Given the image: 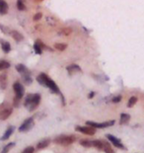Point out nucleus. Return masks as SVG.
Returning <instances> with one entry per match:
<instances>
[{"instance_id": "1", "label": "nucleus", "mask_w": 144, "mask_h": 153, "mask_svg": "<svg viewBox=\"0 0 144 153\" xmlns=\"http://www.w3.org/2000/svg\"><path fill=\"white\" fill-rule=\"evenodd\" d=\"M37 81L41 84V85L48 88V89H50L52 93L60 94V91H59V88H58V86L53 82V80H51L50 78L47 75V74H45V73L39 74L38 77H37ZM60 95H61V94H60Z\"/></svg>"}, {"instance_id": "2", "label": "nucleus", "mask_w": 144, "mask_h": 153, "mask_svg": "<svg viewBox=\"0 0 144 153\" xmlns=\"http://www.w3.org/2000/svg\"><path fill=\"white\" fill-rule=\"evenodd\" d=\"M41 102V95L40 94H28L25 97L24 106L28 109L29 112H33L37 109L39 104Z\"/></svg>"}, {"instance_id": "3", "label": "nucleus", "mask_w": 144, "mask_h": 153, "mask_svg": "<svg viewBox=\"0 0 144 153\" xmlns=\"http://www.w3.org/2000/svg\"><path fill=\"white\" fill-rule=\"evenodd\" d=\"M75 139H76V137L74 135H59L57 137H55L53 141L55 143H57V144L66 146L73 143L75 141Z\"/></svg>"}, {"instance_id": "4", "label": "nucleus", "mask_w": 144, "mask_h": 153, "mask_svg": "<svg viewBox=\"0 0 144 153\" xmlns=\"http://www.w3.org/2000/svg\"><path fill=\"white\" fill-rule=\"evenodd\" d=\"M114 120H108V122H105V123H95V122H86V125L87 126H93L94 128H110L114 125Z\"/></svg>"}, {"instance_id": "5", "label": "nucleus", "mask_w": 144, "mask_h": 153, "mask_svg": "<svg viewBox=\"0 0 144 153\" xmlns=\"http://www.w3.org/2000/svg\"><path fill=\"white\" fill-rule=\"evenodd\" d=\"M34 126H35L34 119H33V118H29L21 125V126L19 128V131H20V132L29 131L30 129H32L33 128H34Z\"/></svg>"}, {"instance_id": "6", "label": "nucleus", "mask_w": 144, "mask_h": 153, "mask_svg": "<svg viewBox=\"0 0 144 153\" xmlns=\"http://www.w3.org/2000/svg\"><path fill=\"white\" fill-rule=\"evenodd\" d=\"M12 112H13L12 108H9L8 106H6V104H3V105L0 107V120H7L9 117L11 116Z\"/></svg>"}, {"instance_id": "7", "label": "nucleus", "mask_w": 144, "mask_h": 153, "mask_svg": "<svg viewBox=\"0 0 144 153\" xmlns=\"http://www.w3.org/2000/svg\"><path fill=\"white\" fill-rule=\"evenodd\" d=\"M13 90H14V93H15V97L18 99H22L23 96H24V93H25V89H24V86L22 85L20 82H15L14 85H13Z\"/></svg>"}, {"instance_id": "8", "label": "nucleus", "mask_w": 144, "mask_h": 153, "mask_svg": "<svg viewBox=\"0 0 144 153\" xmlns=\"http://www.w3.org/2000/svg\"><path fill=\"white\" fill-rule=\"evenodd\" d=\"M75 131L85 133V134H88V135H93V134H95V132H96V128H94L93 126H90L86 125L84 126H77L76 128H75Z\"/></svg>"}, {"instance_id": "9", "label": "nucleus", "mask_w": 144, "mask_h": 153, "mask_svg": "<svg viewBox=\"0 0 144 153\" xmlns=\"http://www.w3.org/2000/svg\"><path fill=\"white\" fill-rule=\"evenodd\" d=\"M107 138L109 139L110 142H112V144L114 146H116L117 148H120V149H124V145L122 144V142L120 140L119 138H117L116 136H114L112 134H107Z\"/></svg>"}, {"instance_id": "10", "label": "nucleus", "mask_w": 144, "mask_h": 153, "mask_svg": "<svg viewBox=\"0 0 144 153\" xmlns=\"http://www.w3.org/2000/svg\"><path fill=\"white\" fill-rule=\"evenodd\" d=\"M15 131V128L13 126H10L9 128L6 129V131L4 132V134H3L1 137H0V140L4 141V140H7V139H9V137L13 134V132H14Z\"/></svg>"}, {"instance_id": "11", "label": "nucleus", "mask_w": 144, "mask_h": 153, "mask_svg": "<svg viewBox=\"0 0 144 153\" xmlns=\"http://www.w3.org/2000/svg\"><path fill=\"white\" fill-rule=\"evenodd\" d=\"M67 71H68V73L70 74H74V73H76V72H81V68L77 65V64H71V65L69 66H67Z\"/></svg>"}, {"instance_id": "12", "label": "nucleus", "mask_w": 144, "mask_h": 153, "mask_svg": "<svg viewBox=\"0 0 144 153\" xmlns=\"http://www.w3.org/2000/svg\"><path fill=\"white\" fill-rule=\"evenodd\" d=\"M16 70H17L20 74H22V75L30 74V71H29V69L24 65V64H18V65H16Z\"/></svg>"}, {"instance_id": "13", "label": "nucleus", "mask_w": 144, "mask_h": 153, "mask_svg": "<svg viewBox=\"0 0 144 153\" xmlns=\"http://www.w3.org/2000/svg\"><path fill=\"white\" fill-rule=\"evenodd\" d=\"M50 138H45V139H42V140H41V141L37 144V148L39 149V150H41V149H44V148L47 147V146H48V144H50Z\"/></svg>"}, {"instance_id": "14", "label": "nucleus", "mask_w": 144, "mask_h": 153, "mask_svg": "<svg viewBox=\"0 0 144 153\" xmlns=\"http://www.w3.org/2000/svg\"><path fill=\"white\" fill-rule=\"evenodd\" d=\"M130 120V115L128 114H122L120 118V125H127Z\"/></svg>"}, {"instance_id": "15", "label": "nucleus", "mask_w": 144, "mask_h": 153, "mask_svg": "<svg viewBox=\"0 0 144 153\" xmlns=\"http://www.w3.org/2000/svg\"><path fill=\"white\" fill-rule=\"evenodd\" d=\"M1 48H2V51H4L5 53H10V51H11V45L10 44L8 43V42H6L4 40H1Z\"/></svg>"}, {"instance_id": "16", "label": "nucleus", "mask_w": 144, "mask_h": 153, "mask_svg": "<svg viewBox=\"0 0 144 153\" xmlns=\"http://www.w3.org/2000/svg\"><path fill=\"white\" fill-rule=\"evenodd\" d=\"M11 36H12V38L14 39V40L17 42H21L24 40V37H23V35L21 33H19L18 31H11Z\"/></svg>"}, {"instance_id": "17", "label": "nucleus", "mask_w": 144, "mask_h": 153, "mask_svg": "<svg viewBox=\"0 0 144 153\" xmlns=\"http://www.w3.org/2000/svg\"><path fill=\"white\" fill-rule=\"evenodd\" d=\"M8 10V4L6 3L5 0H0V14L4 15L7 13Z\"/></svg>"}, {"instance_id": "18", "label": "nucleus", "mask_w": 144, "mask_h": 153, "mask_svg": "<svg viewBox=\"0 0 144 153\" xmlns=\"http://www.w3.org/2000/svg\"><path fill=\"white\" fill-rule=\"evenodd\" d=\"M6 86H7V75L5 73H3L0 75V88L5 89Z\"/></svg>"}, {"instance_id": "19", "label": "nucleus", "mask_w": 144, "mask_h": 153, "mask_svg": "<svg viewBox=\"0 0 144 153\" xmlns=\"http://www.w3.org/2000/svg\"><path fill=\"white\" fill-rule=\"evenodd\" d=\"M104 143V147H103V150L106 152V153H114L112 146H111V144L108 141H103Z\"/></svg>"}, {"instance_id": "20", "label": "nucleus", "mask_w": 144, "mask_h": 153, "mask_svg": "<svg viewBox=\"0 0 144 153\" xmlns=\"http://www.w3.org/2000/svg\"><path fill=\"white\" fill-rule=\"evenodd\" d=\"M93 143V147H96L100 150H103V147H104V143L102 140H99V139H96V140H92Z\"/></svg>"}, {"instance_id": "21", "label": "nucleus", "mask_w": 144, "mask_h": 153, "mask_svg": "<svg viewBox=\"0 0 144 153\" xmlns=\"http://www.w3.org/2000/svg\"><path fill=\"white\" fill-rule=\"evenodd\" d=\"M80 144L84 146V147H93V143L92 140H87V139H82L80 140Z\"/></svg>"}, {"instance_id": "22", "label": "nucleus", "mask_w": 144, "mask_h": 153, "mask_svg": "<svg viewBox=\"0 0 144 153\" xmlns=\"http://www.w3.org/2000/svg\"><path fill=\"white\" fill-rule=\"evenodd\" d=\"M10 67V63L6 60H0V70H5Z\"/></svg>"}, {"instance_id": "23", "label": "nucleus", "mask_w": 144, "mask_h": 153, "mask_svg": "<svg viewBox=\"0 0 144 153\" xmlns=\"http://www.w3.org/2000/svg\"><path fill=\"white\" fill-rule=\"evenodd\" d=\"M22 76H23V81L25 82L26 85H30L33 81L30 74H25V75H22Z\"/></svg>"}, {"instance_id": "24", "label": "nucleus", "mask_w": 144, "mask_h": 153, "mask_svg": "<svg viewBox=\"0 0 144 153\" xmlns=\"http://www.w3.org/2000/svg\"><path fill=\"white\" fill-rule=\"evenodd\" d=\"M72 33V30L70 28H63L59 31L60 36H69Z\"/></svg>"}, {"instance_id": "25", "label": "nucleus", "mask_w": 144, "mask_h": 153, "mask_svg": "<svg viewBox=\"0 0 144 153\" xmlns=\"http://www.w3.org/2000/svg\"><path fill=\"white\" fill-rule=\"evenodd\" d=\"M136 102H137L136 97H134V96L130 97L129 100H128V103H127V107H128V108H132V107L136 104Z\"/></svg>"}, {"instance_id": "26", "label": "nucleus", "mask_w": 144, "mask_h": 153, "mask_svg": "<svg viewBox=\"0 0 144 153\" xmlns=\"http://www.w3.org/2000/svg\"><path fill=\"white\" fill-rule=\"evenodd\" d=\"M13 146H15V142H10V143H8V144L6 145L4 148H3V150L1 151V153H8L9 151H10V149L13 147Z\"/></svg>"}, {"instance_id": "27", "label": "nucleus", "mask_w": 144, "mask_h": 153, "mask_svg": "<svg viewBox=\"0 0 144 153\" xmlns=\"http://www.w3.org/2000/svg\"><path fill=\"white\" fill-rule=\"evenodd\" d=\"M54 48H55V50H57V51H63L65 48H67V45H65V44L58 43V44H55L54 45Z\"/></svg>"}, {"instance_id": "28", "label": "nucleus", "mask_w": 144, "mask_h": 153, "mask_svg": "<svg viewBox=\"0 0 144 153\" xmlns=\"http://www.w3.org/2000/svg\"><path fill=\"white\" fill-rule=\"evenodd\" d=\"M34 50L36 51V53H38V54H42V48L41 47L38 42H36V44L34 45Z\"/></svg>"}, {"instance_id": "29", "label": "nucleus", "mask_w": 144, "mask_h": 153, "mask_svg": "<svg viewBox=\"0 0 144 153\" xmlns=\"http://www.w3.org/2000/svg\"><path fill=\"white\" fill-rule=\"evenodd\" d=\"M17 8H18V10H20V11H23L26 9L25 3H23V0H18L17 1Z\"/></svg>"}, {"instance_id": "30", "label": "nucleus", "mask_w": 144, "mask_h": 153, "mask_svg": "<svg viewBox=\"0 0 144 153\" xmlns=\"http://www.w3.org/2000/svg\"><path fill=\"white\" fill-rule=\"evenodd\" d=\"M35 151V148L33 147V146H28V147H26L24 150H23L22 153H34Z\"/></svg>"}, {"instance_id": "31", "label": "nucleus", "mask_w": 144, "mask_h": 153, "mask_svg": "<svg viewBox=\"0 0 144 153\" xmlns=\"http://www.w3.org/2000/svg\"><path fill=\"white\" fill-rule=\"evenodd\" d=\"M122 101V96L119 95V96H117V97H114V98L112 99V102L114 103V104H117V103H119Z\"/></svg>"}, {"instance_id": "32", "label": "nucleus", "mask_w": 144, "mask_h": 153, "mask_svg": "<svg viewBox=\"0 0 144 153\" xmlns=\"http://www.w3.org/2000/svg\"><path fill=\"white\" fill-rule=\"evenodd\" d=\"M42 17V13H37V14L34 16V20L35 21H39V20H41Z\"/></svg>"}, {"instance_id": "33", "label": "nucleus", "mask_w": 144, "mask_h": 153, "mask_svg": "<svg viewBox=\"0 0 144 153\" xmlns=\"http://www.w3.org/2000/svg\"><path fill=\"white\" fill-rule=\"evenodd\" d=\"M19 105H20V99L18 98H14V107H19Z\"/></svg>"}, {"instance_id": "34", "label": "nucleus", "mask_w": 144, "mask_h": 153, "mask_svg": "<svg viewBox=\"0 0 144 153\" xmlns=\"http://www.w3.org/2000/svg\"><path fill=\"white\" fill-rule=\"evenodd\" d=\"M94 95H95V93H94V92H91V93H90V95H89V98H90V99H91V98H93Z\"/></svg>"}]
</instances>
